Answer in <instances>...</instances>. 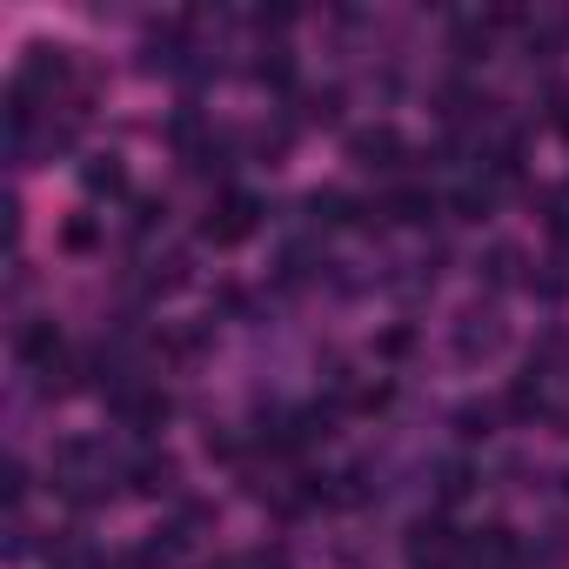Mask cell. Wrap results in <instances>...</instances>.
<instances>
[{
	"instance_id": "obj_1",
	"label": "cell",
	"mask_w": 569,
	"mask_h": 569,
	"mask_svg": "<svg viewBox=\"0 0 569 569\" xmlns=\"http://www.w3.org/2000/svg\"><path fill=\"white\" fill-rule=\"evenodd\" d=\"M108 402H114V422H121V429H134V436H154V429L168 422V409H174V402H168L161 389H141V382L114 389Z\"/></svg>"
},
{
	"instance_id": "obj_2",
	"label": "cell",
	"mask_w": 569,
	"mask_h": 569,
	"mask_svg": "<svg viewBox=\"0 0 569 569\" xmlns=\"http://www.w3.org/2000/svg\"><path fill=\"white\" fill-rule=\"evenodd\" d=\"M254 221H261V201H254V194H221V208H214V214L201 221V234L228 248V241H241V234H254Z\"/></svg>"
},
{
	"instance_id": "obj_3",
	"label": "cell",
	"mask_w": 569,
	"mask_h": 569,
	"mask_svg": "<svg viewBox=\"0 0 569 569\" xmlns=\"http://www.w3.org/2000/svg\"><path fill=\"white\" fill-rule=\"evenodd\" d=\"M502 349V322H496V309H469L462 322H456V356L462 362H489Z\"/></svg>"
},
{
	"instance_id": "obj_4",
	"label": "cell",
	"mask_w": 569,
	"mask_h": 569,
	"mask_svg": "<svg viewBox=\"0 0 569 569\" xmlns=\"http://www.w3.org/2000/svg\"><path fill=\"white\" fill-rule=\"evenodd\" d=\"M456 556H462V542H456L449 522H416V529H409V562H416V569H449Z\"/></svg>"
},
{
	"instance_id": "obj_5",
	"label": "cell",
	"mask_w": 569,
	"mask_h": 569,
	"mask_svg": "<svg viewBox=\"0 0 569 569\" xmlns=\"http://www.w3.org/2000/svg\"><path fill=\"white\" fill-rule=\"evenodd\" d=\"M409 148H402V134L396 128H356L349 134V161H362V168H396Z\"/></svg>"
},
{
	"instance_id": "obj_6",
	"label": "cell",
	"mask_w": 569,
	"mask_h": 569,
	"mask_svg": "<svg viewBox=\"0 0 569 569\" xmlns=\"http://www.w3.org/2000/svg\"><path fill=\"white\" fill-rule=\"evenodd\" d=\"M462 549H469V562H476V569H516V562H522V549H516V536H509L502 522L476 529V536H469Z\"/></svg>"
},
{
	"instance_id": "obj_7",
	"label": "cell",
	"mask_w": 569,
	"mask_h": 569,
	"mask_svg": "<svg viewBox=\"0 0 569 569\" xmlns=\"http://www.w3.org/2000/svg\"><path fill=\"white\" fill-rule=\"evenodd\" d=\"M128 482H134L141 496H168V489H174V456H154V449L134 456V462H128Z\"/></svg>"
},
{
	"instance_id": "obj_8",
	"label": "cell",
	"mask_w": 569,
	"mask_h": 569,
	"mask_svg": "<svg viewBox=\"0 0 569 569\" xmlns=\"http://www.w3.org/2000/svg\"><path fill=\"white\" fill-rule=\"evenodd\" d=\"M309 214H316L322 228H342V221H356L362 208H356V194H342V188H316V194H309Z\"/></svg>"
},
{
	"instance_id": "obj_9",
	"label": "cell",
	"mask_w": 569,
	"mask_h": 569,
	"mask_svg": "<svg viewBox=\"0 0 569 569\" xmlns=\"http://www.w3.org/2000/svg\"><path fill=\"white\" fill-rule=\"evenodd\" d=\"M382 214H389V221H429V214H436V194H429V188H396V194L382 201Z\"/></svg>"
},
{
	"instance_id": "obj_10",
	"label": "cell",
	"mask_w": 569,
	"mask_h": 569,
	"mask_svg": "<svg viewBox=\"0 0 569 569\" xmlns=\"http://www.w3.org/2000/svg\"><path fill=\"white\" fill-rule=\"evenodd\" d=\"M482 274L496 281V289H502V281H516V274H522V248H509V241H496V248L482 254Z\"/></svg>"
},
{
	"instance_id": "obj_11",
	"label": "cell",
	"mask_w": 569,
	"mask_h": 569,
	"mask_svg": "<svg viewBox=\"0 0 569 569\" xmlns=\"http://www.w3.org/2000/svg\"><path fill=\"white\" fill-rule=\"evenodd\" d=\"M254 74H261L268 88H296V61H289V48H268V54L254 61Z\"/></svg>"
},
{
	"instance_id": "obj_12",
	"label": "cell",
	"mask_w": 569,
	"mask_h": 569,
	"mask_svg": "<svg viewBox=\"0 0 569 569\" xmlns=\"http://www.w3.org/2000/svg\"><path fill=\"white\" fill-rule=\"evenodd\" d=\"M81 181H88L94 194H121V161H114V154H94V161L81 168Z\"/></svg>"
},
{
	"instance_id": "obj_13",
	"label": "cell",
	"mask_w": 569,
	"mask_h": 569,
	"mask_svg": "<svg viewBox=\"0 0 569 569\" xmlns=\"http://www.w3.org/2000/svg\"><path fill=\"white\" fill-rule=\"evenodd\" d=\"M489 208H496V188H489V181H469V188L456 194V214H462V221H482Z\"/></svg>"
},
{
	"instance_id": "obj_14",
	"label": "cell",
	"mask_w": 569,
	"mask_h": 569,
	"mask_svg": "<svg viewBox=\"0 0 569 569\" xmlns=\"http://www.w3.org/2000/svg\"><path fill=\"white\" fill-rule=\"evenodd\" d=\"M509 409H516V416H542V376L509 382Z\"/></svg>"
},
{
	"instance_id": "obj_15",
	"label": "cell",
	"mask_w": 569,
	"mask_h": 569,
	"mask_svg": "<svg viewBox=\"0 0 569 569\" xmlns=\"http://www.w3.org/2000/svg\"><path fill=\"white\" fill-rule=\"evenodd\" d=\"M469 482H476V476H469V469H462V462H449V469H442V482H436V489H442V502H456V496H469Z\"/></svg>"
},
{
	"instance_id": "obj_16",
	"label": "cell",
	"mask_w": 569,
	"mask_h": 569,
	"mask_svg": "<svg viewBox=\"0 0 569 569\" xmlns=\"http://www.w3.org/2000/svg\"><path fill=\"white\" fill-rule=\"evenodd\" d=\"M336 114H342V94H336V88L309 94V121H336Z\"/></svg>"
},
{
	"instance_id": "obj_17",
	"label": "cell",
	"mask_w": 569,
	"mask_h": 569,
	"mask_svg": "<svg viewBox=\"0 0 569 569\" xmlns=\"http://www.w3.org/2000/svg\"><path fill=\"white\" fill-rule=\"evenodd\" d=\"M208 456H214V462H241V442H234L228 429H208Z\"/></svg>"
},
{
	"instance_id": "obj_18",
	"label": "cell",
	"mask_w": 569,
	"mask_h": 569,
	"mask_svg": "<svg viewBox=\"0 0 569 569\" xmlns=\"http://www.w3.org/2000/svg\"><path fill=\"white\" fill-rule=\"evenodd\" d=\"M409 349H416V329H389L382 336V356H409Z\"/></svg>"
},
{
	"instance_id": "obj_19",
	"label": "cell",
	"mask_w": 569,
	"mask_h": 569,
	"mask_svg": "<svg viewBox=\"0 0 569 569\" xmlns=\"http://www.w3.org/2000/svg\"><path fill=\"white\" fill-rule=\"evenodd\" d=\"M456 422H462V436H489V409H462Z\"/></svg>"
},
{
	"instance_id": "obj_20",
	"label": "cell",
	"mask_w": 569,
	"mask_h": 569,
	"mask_svg": "<svg viewBox=\"0 0 569 569\" xmlns=\"http://www.w3.org/2000/svg\"><path fill=\"white\" fill-rule=\"evenodd\" d=\"M68 248H94V221H68Z\"/></svg>"
},
{
	"instance_id": "obj_21",
	"label": "cell",
	"mask_w": 569,
	"mask_h": 569,
	"mask_svg": "<svg viewBox=\"0 0 569 569\" xmlns=\"http://www.w3.org/2000/svg\"><path fill=\"white\" fill-rule=\"evenodd\" d=\"M556 128L569 134V94H556Z\"/></svg>"
}]
</instances>
